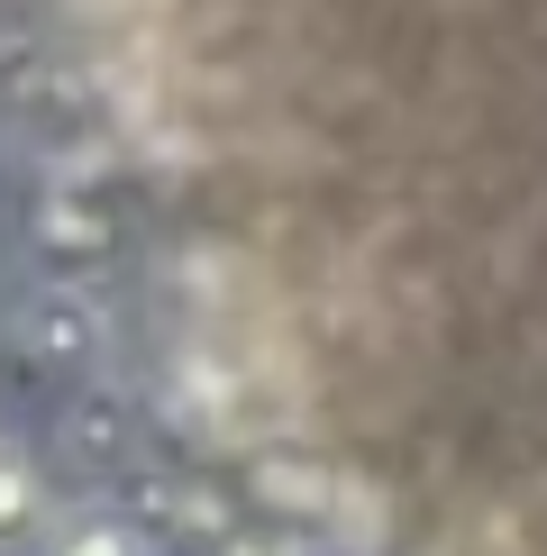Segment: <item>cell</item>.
<instances>
[{
    "label": "cell",
    "instance_id": "1",
    "mask_svg": "<svg viewBox=\"0 0 547 556\" xmlns=\"http://www.w3.org/2000/svg\"><path fill=\"white\" fill-rule=\"evenodd\" d=\"M28 346H64V356H82V346H91V319H82V301H37V319H28Z\"/></svg>",
    "mask_w": 547,
    "mask_h": 556
},
{
    "label": "cell",
    "instance_id": "2",
    "mask_svg": "<svg viewBox=\"0 0 547 556\" xmlns=\"http://www.w3.org/2000/svg\"><path fill=\"white\" fill-rule=\"evenodd\" d=\"M28 511H37V475H28V456H18V447H0V539H10Z\"/></svg>",
    "mask_w": 547,
    "mask_h": 556
},
{
    "label": "cell",
    "instance_id": "3",
    "mask_svg": "<svg viewBox=\"0 0 547 556\" xmlns=\"http://www.w3.org/2000/svg\"><path fill=\"white\" fill-rule=\"evenodd\" d=\"M55 556H137V539H128V529H110V520H82Z\"/></svg>",
    "mask_w": 547,
    "mask_h": 556
}]
</instances>
